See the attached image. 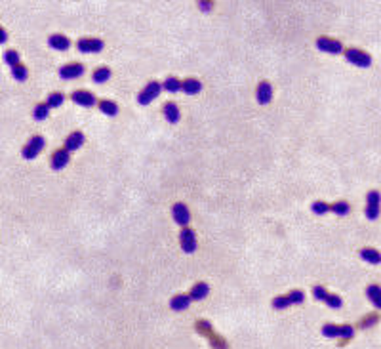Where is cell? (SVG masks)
<instances>
[{
	"mask_svg": "<svg viewBox=\"0 0 381 349\" xmlns=\"http://www.w3.org/2000/svg\"><path fill=\"white\" fill-rule=\"evenodd\" d=\"M381 212V193L380 191H370L366 195V208H364V214L370 221H376L380 218Z\"/></svg>",
	"mask_w": 381,
	"mask_h": 349,
	"instance_id": "cell-1",
	"label": "cell"
},
{
	"mask_svg": "<svg viewBox=\"0 0 381 349\" xmlns=\"http://www.w3.org/2000/svg\"><path fill=\"white\" fill-rule=\"evenodd\" d=\"M345 57H347V61L351 65L362 67V69H368L372 65V55L366 54L360 48H347L345 50Z\"/></svg>",
	"mask_w": 381,
	"mask_h": 349,
	"instance_id": "cell-2",
	"label": "cell"
},
{
	"mask_svg": "<svg viewBox=\"0 0 381 349\" xmlns=\"http://www.w3.org/2000/svg\"><path fill=\"white\" fill-rule=\"evenodd\" d=\"M160 92H162V84L156 82V80H151V82L137 94V103H139V105H149V103H152L154 99L160 96Z\"/></svg>",
	"mask_w": 381,
	"mask_h": 349,
	"instance_id": "cell-3",
	"label": "cell"
},
{
	"mask_svg": "<svg viewBox=\"0 0 381 349\" xmlns=\"http://www.w3.org/2000/svg\"><path fill=\"white\" fill-rule=\"evenodd\" d=\"M44 138L42 136H33L29 142L25 143V147L21 149V155H23V159H27V161H33V159H36L38 157V153L44 149Z\"/></svg>",
	"mask_w": 381,
	"mask_h": 349,
	"instance_id": "cell-4",
	"label": "cell"
},
{
	"mask_svg": "<svg viewBox=\"0 0 381 349\" xmlns=\"http://www.w3.org/2000/svg\"><path fill=\"white\" fill-rule=\"evenodd\" d=\"M76 48L82 54H98V52H101L105 48V42L99 40V38H80L76 42Z\"/></svg>",
	"mask_w": 381,
	"mask_h": 349,
	"instance_id": "cell-5",
	"label": "cell"
},
{
	"mask_svg": "<svg viewBox=\"0 0 381 349\" xmlns=\"http://www.w3.org/2000/svg\"><path fill=\"white\" fill-rule=\"evenodd\" d=\"M316 48L322 50V52H326V54H341V52H345V50H343V44L339 42V40L326 38V36L316 38Z\"/></svg>",
	"mask_w": 381,
	"mask_h": 349,
	"instance_id": "cell-6",
	"label": "cell"
},
{
	"mask_svg": "<svg viewBox=\"0 0 381 349\" xmlns=\"http://www.w3.org/2000/svg\"><path fill=\"white\" fill-rule=\"evenodd\" d=\"M179 244L185 254H193L196 250V235L193 229L189 227H183V231L179 233Z\"/></svg>",
	"mask_w": 381,
	"mask_h": 349,
	"instance_id": "cell-7",
	"label": "cell"
},
{
	"mask_svg": "<svg viewBox=\"0 0 381 349\" xmlns=\"http://www.w3.org/2000/svg\"><path fill=\"white\" fill-rule=\"evenodd\" d=\"M84 75V65L82 63H67L59 69V77L63 80H73Z\"/></svg>",
	"mask_w": 381,
	"mask_h": 349,
	"instance_id": "cell-8",
	"label": "cell"
},
{
	"mask_svg": "<svg viewBox=\"0 0 381 349\" xmlns=\"http://www.w3.org/2000/svg\"><path fill=\"white\" fill-rule=\"evenodd\" d=\"M172 216H174L175 223H179L181 227H185L187 223L191 221V212H189L185 202H175L174 210H172Z\"/></svg>",
	"mask_w": 381,
	"mask_h": 349,
	"instance_id": "cell-9",
	"label": "cell"
},
{
	"mask_svg": "<svg viewBox=\"0 0 381 349\" xmlns=\"http://www.w3.org/2000/svg\"><path fill=\"white\" fill-rule=\"evenodd\" d=\"M73 101L76 105H82V107H94L98 101H96V96L92 92H86V90H76L75 94L71 96Z\"/></svg>",
	"mask_w": 381,
	"mask_h": 349,
	"instance_id": "cell-10",
	"label": "cell"
},
{
	"mask_svg": "<svg viewBox=\"0 0 381 349\" xmlns=\"http://www.w3.org/2000/svg\"><path fill=\"white\" fill-rule=\"evenodd\" d=\"M255 99H257V103L259 105H267L269 101L272 99V86L269 82H259L257 88H255Z\"/></svg>",
	"mask_w": 381,
	"mask_h": 349,
	"instance_id": "cell-11",
	"label": "cell"
},
{
	"mask_svg": "<svg viewBox=\"0 0 381 349\" xmlns=\"http://www.w3.org/2000/svg\"><path fill=\"white\" fill-rule=\"evenodd\" d=\"M164 119L168 120L170 124H177L179 122V119H181V111H179V107H177V103H174V101H168V103H164Z\"/></svg>",
	"mask_w": 381,
	"mask_h": 349,
	"instance_id": "cell-12",
	"label": "cell"
},
{
	"mask_svg": "<svg viewBox=\"0 0 381 349\" xmlns=\"http://www.w3.org/2000/svg\"><path fill=\"white\" fill-rule=\"evenodd\" d=\"M71 161V153L67 149H57L54 155H52V168L54 170H63L67 164Z\"/></svg>",
	"mask_w": 381,
	"mask_h": 349,
	"instance_id": "cell-13",
	"label": "cell"
},
{
	"mask_svg": "<svg viewBox=\"0 0 381 349\" xmlns=\"http://www.w3.org/2000/svg\"><path fill=\"white\" fill-rule=\"evenodd\" d=\"M48 44H50L54 50H59V52H65V50L71 48V40L67 38L65 34H59V33L52 34V36L48 38Z\"/></svg>",
	"mask_w": 381,
	"mask_h": 349,
	"instance_id": "cell-14",
	"label": "cell"
},
{
	"mask_svg": "<svg viewBox=\"0 0 381 349\" xmlns=\"http://www.w3.org/2000/svg\"><path fill=\"white\" fill-rule=\"evenodd\" d=\"M359 254H360V258H362L366 263H372V265H378V263H381V252L376 250V248L364 246V248H360Z\"/></svg>",
	"mask_w": 381,
	"mask_h": 349,
	"instance_id": "cell-15",
	"label": "cell"
},
{
	"mask_svg": "<svg viewBox=\"0 0 381 349\" xmlns=\"http://www.w3.org/2000/svg\"><path fill=\"white\" fill-rule=\"evenodd\" d=\"M84 134L82 132H73L69 138L65 140V149L71 153V151H76V149H80L82 145H84Z\"/></svg>",
	"mask_w": 381,
	"mask_h": 349,
	"instance_id": "cell-16",
	"label": "cell"
},
{
	"mask_svg": "<svg viewBox=\"0 0 381 349\" xmlns=\"http://www.w3.org/2000/svg\"><path fill=\"white\" fill-rule=\"evenodd\" d=\"M191 296L189 294H175L174 298H172V302H170V307L174 309V311H185V309H189V306H191Z\"/></svg>",
	"mask_w": 381,
	"mask_h": 349,
	"instance_id": "cell-17",
	"label": "cell"
},
{
	"mask_svg": "<svg viewBox=\"0 0 381 349\" xmlns=\"http://www.w3.org/2000/svg\"><path fill=\"white\" fill-rule=\"evenodd\" d=\"M202 90V82L198 78H185L183 80V92L187 96H196Z\"/></svg>",
	"mask_w": 381,
	"mask_h": 349,
	"instance_id": "cell-18",
	"label": "cell"
},
{
	"mask_svg": "<svg viewBox=\"0 0 381 349\" xmlns=\"http://www.w3.org/2000/svg\"><path fill=\"white\" fill-rule=\"evenodd\" d=\"M366 296H368V300H370L374 306L381 309V286L380 284H370L368 288H366Z\"/></svg>",
	"mask_w": 381,
	"mask_h": 349,
	"instance_id": "cell-19",
	"label": "cell"
},
{
	"mask_svg": "<svg viewBox=\"0 0 381 349\" xmlns=\"http://www.w3.org/2000/svg\"><path fill=\"white\" fill-rule=\"evenodd\" d=\"M210 294V286H208L206 283H196L195 286H193V290L189 292V296H191V300H204L206 296Z\"/></svg>",
	"mask_w": 381,
	"mask_h": 349,
	"instance_id": "cell-20",
	"label": "cell"
},
{
	"mask_svg": "<svg viewBox=\"0 0 381 349\" xmlns=\"http://www.w3.org/2000/svg\"><path fill=\"white\" fill-rule=\"evenodd\" d=\"M98 105H99V111H101L103 115H107V117H117V115H119V105H117L115 101L101 99Z\"/></svg>",
	"mask_w": 381,
	"mask_h": 349,
	"instance_id": "cell-21",
	"label": "cell"
},
{
	"mask_svg": "<svg viewBox=\"0 0 381 349\" xmlns=\"http://www.w3.org/2000/svg\"><path fill=\"white\" fill-rule=\"evenodd\" d=\"M162 88L166 90V92H179V90H183V82L179 80V78H175V77H168L166 80H164V84Z\"/></svg>",
	"mask_w": 381,
	"mask_h": 349,
	"instance_id": "cell-22",
	"label": "cell"
},
{
	"mask_svg": "<svg viewBox=\"0 0 381 349\" xmlns=\"http://www.w3.org/2000/svg\"><path fill=\"white\" fill-rule=\"evenodd\" d=\"M111 78V69L107 67H99L98 71H94V75H92V80L96 82V84H103V82H107Z\"/></svg>",
	"mask_w": 381,
	"mask_h": 349,
	"instance_id": "cell-23",
	"label": "cell"
},
{
	"mask_svg": "<svg viewBox=\"0 0 381 349\" xmlns=\"http://www.w3.org/2000/svg\"><path fill=\"white\" fill-rule=\"evenodd\" d=\"M322 334L326 338H341V325H334V323H328L322 327Z\"/></svg>",
	"mask_w": 381,
	"mask_h": 349,
	"instance_id": "cell-24",
	"label": "cell"
},
{
	"mask_svg": "<svg viewBox=\"0 0 381 349\" xmlns=\"http://www.w3.org/2000/svg\"><path fill=\"white\" fill-rule=\"evenodd\" d=\"M336 216H347L349 212H351V206H349L347 200H338V202H334L332 208H330Z\"/></svg>",
	"mask_w": 381,
	"mask_h": 349,
	"instance_id": "cell-25",
	"label": "cell"
},
{
	"mask_svg": "<svg viewBox=\"0 0 381 349\" xmlns=\"http://www.w3.org/2000/svg\"><path fill=\"white\" fill-rule=\"evenodd\" d=\"M33 115L36 120H46L48 115H50V105H48V103H38V105L34 107Z\"/></svg>",
	"mask_w": 381,
	"mask_h": 349,
	"instance_id": "cell-26",
	"label": "cell"
},
{
	"mask_svg": "<svg viewBox=\"0 0 381 349\" xmlns=\"http://www.w3.org/2000/svg\"><path fill=\"white\" fill-rule=\"evenodd\" d=\"M27 75H29V71H27V67L21 65V63L15 67H11V77L15 78V80L23 82V80H27Z\"/></svg>",
	"mask_w": 381,
	"mask_h": 349,
	"instance_id": "cell-27",
	"label": "cell"
},
{
	"mask_svg": "<svg viewBox=\"0 0 381 349\" xmlns=\"http://www.w3.org/2000/svg\"><path fill=\"white\" fill-rule=\"evenodd\" d=\"M311 208H313V212H315L316 216H324V214H328V212H330V208H332V206H330L328 202H324V200H315Z\"/></svg>",
	"mask_w": 381,
	"mask_h": 349,
	"instance_id": "cell-28",
	"label": "cell"
},
{
	"mask_svg": "<svg viewBox=\"0 0 381 349\" xmlns=\"http://www.w3.org/2000/svg\"><path fill=\"white\" fill-rule=\"evenodd\" d=\"M63 101H65V96H63L61 92H52V94L48 96V105H50V107H61Z\"/></svg>",
	"mask_w": 381,
	"mask_h": 349,
	"instance_id": "cell-29",
	"label": "cell"
},
{
	"mask_svg": "<svg viewBox=\"0 0 381 349\" xmlns=\"http://www.w3.org/2000/svg\"><path fill=\"white\" fill-rule=\"evenodd\" d=\"M271 306H272V309H278V311H280V309H286V307L292 306V304H290L288 296H278V298H274V300H272Z\"/></svg>",
	"mask_w": 381,
	"mask_h": 349,
	"instance_id": "cell-30",
	"label": "cell"
},
{
	"mask_svg": "<svg viewBox=\"0 0 381 349\" xmlns=\"http://www.w3.org/2000/svg\"><path fill=\"white\" fill-rule=\"evenodd\" d=\"M4 61H6L10 67L19 65V54H17L15 50H8V52L4 54Z\"/></svg>",
	"mask_w": 381,
	"mask_h": 349,
	"instance_id": "cell-31",
	"label": "cell"
},
{
	"mask_svg": "<svg viewBox=\"0 0 381 349\" xmlns=\"http://www.w3.org/2000/svg\"><path fill=\"white\" fill-rule=\"evenodd\" d=\"M286 296H288L290 304H303L305 302V294L301 292V290H290Z\"/></svg>",
	"mask_w": 381,
	"mask_h": 349,
	"instance_id": "cell-32",
	"label": "cell"
},
{
	"mask_svg": "<svg viewBox=\"0 0 381 349\" xmlns=\"http://www.w3.org/2000/svg\"><path fill=\"white\" fill-rule=\"evenodd\" d=\"M324 304H326V306H330L332 309H339V307L343 306V300H341L338 294H330Z\"/></svg>",
	"mask_w": 381,
	"mask_h": 349,
	"instance_id": "cell-33",
	"label": "cell"
},
{
	"mask_svg": "<svg viewBox=\"0 0 381 349\" xmlns=\"http://www.w3.org/2000/svg\"><path fill=\"white\" fill-rule=\"evenodd\" d=\"M313 296H315L316 300H320V302H326L330 292H328L324 286H315V288H313Z\"/></svg>",
	"mask_w": 381,
	"mask_h": 349,
	"instance_id": "cell-34",
	"label": "cell"
},
{
	"mask_svg": "<svg viewBox=\"0 0 381 349\" xmlns=\"http://www.w3.org/2000/svg\"><path fill=\"white\" fill-rule=\"evenodd\" d=\"M376 323H378V315H376V313H372V315L364 317V319L360 321L359 327H360V328H370V327H374Z\"/></svg>",
	"mask_w": 381,
	"mask_h": 349,
	"instance_id": "cell-35",
	"label": "cell"
},
{
	"mask_svg": "<svg viewBox=\"0 0 381 349\" xmlns=\"http://www.w3.org/2000/svg\"><path fill=\"white\" fill-rule=\"evenodd\" d=\"M0 42H6V31L0 29Z\"/></svg>",
	"mask_w": 381,
	"mask_h": 349,
	"instance_id": "cell-36",
	"label": "cell"
},
{
	"mask_svg": "<svg viewBox=\"0 0 381 349\" xmlns=\"http://www.w3.org/2000/svg\"><path fill=\"white\" fill-rule=\"evenodd\" d=\"M200 6H202L204 10H208V8H210V2H200Z\"/></svg>",
	"mask_w": 381,
	"mask_h": 349,
	"instance_id": "cell-37",
	"label": "cell"
}]
</instances>
